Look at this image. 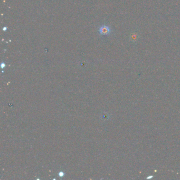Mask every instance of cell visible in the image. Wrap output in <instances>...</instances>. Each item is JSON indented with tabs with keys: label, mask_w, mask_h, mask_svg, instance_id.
<instances>
[{
	"label": "cell",
	"mask_w": 180,
	"mask_h": 180,
	"mask_svg": "<svg viewBox=\"0 0 180 180\" xmlns=\"http://www.w3.org/2000/svg\"><path fill=\"white\" fill-rule=\"evenodd\" d=\"M99 31L101 34L104 35V36H108L111 33V29L109 26L103 25L100 27Z\"/></svg>",
	"instance_id": "obj_1"
}]
</instances>
